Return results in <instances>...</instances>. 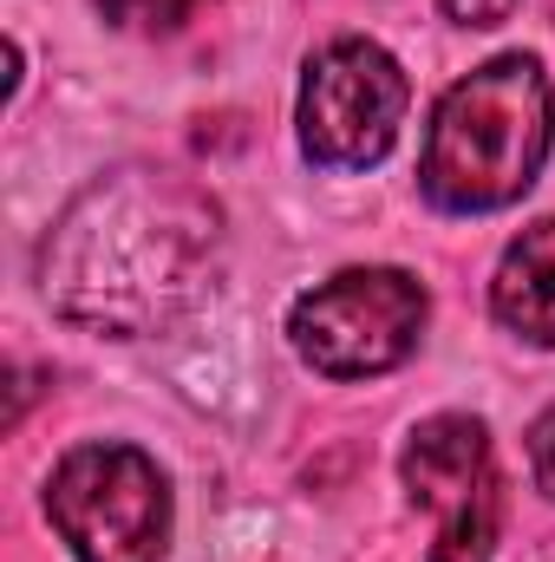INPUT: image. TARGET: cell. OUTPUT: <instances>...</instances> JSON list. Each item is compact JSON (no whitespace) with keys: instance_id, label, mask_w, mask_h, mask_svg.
I'll list each match as a JSON object with an SVG mask.
<instances>
[{"instance_id":"obj_3","label":"cell","mask_w":555,"mask_h":562,"mask_svg":"<svg viewBox=\"0 0 555 562\" xmlns=\"http://www.w3.org/2000/svg\"><path fill=\"white\" fill-rule=\"evenodd\" d=\"M46 517L79 562L170 557V484L138 445H79L46 484Z\"/></svg>"},{"instance_id":"obj_6","label":"cell","mask_w":555,"mask_h":562,"mask_svg":"<svg viewBox=\"0 0 555 562\" xmlns=\"http://www.w3.org/2000/svg\"><path fill=\"white\" fill-rule=\"evenodd\" d=\"M399 477L412 491V504L438 510V543L431 562H490L497 550V458H490V431L471 413H438L406 438Z\"/></svg>"},{"instance_id":"obj_4","label":"cell","mask_w":555,"mask_h":562,"mask_svg":"<svg viewBox=\"0 0 555 562\" xmlns=\"http://www.w3.org/2000/svg\"><path fill=\"white\" fill-rule=\"evenodd\" d=\"M424 314L431 301L406 269H340L294 301L287 340L327 380H373L418 353Z\"/></svg>"},{"instance_id":"obj_9","label":"cell","mask_w":555,"mask_h":562,"mask_svg":"<svg viewBox=\"0 0 555 562\" xmlns=\"http://www.w3.org/2000/svg\"><path fill=\"white\" fill-rule=\"evenodd\" d=\"M530 471H536V491L555 497V406L530 425Z\"/></svg>"},{"instance_id":"obj_7","label":"cell","mask_w":555,"mask_h":562,"mask_svg":"<svg viewBox=\"0 0 555 562\" xmlns=\"http://www.w3.org/2000/svg\"><path fill=\"white\" fill-rule=\"evenodd\" d=\"M490 307L510 334L536 340V347H555V216L530 223L503 262H497V281H490Z\"/></svg>"},{"instance_id":"obj_5","label":"cell","mask_w":555,"mask_h":562,"mask_svg":"<svg viewBox=\"0 0 555 562\" xmlns=\"http://www.w3.org/2000/svg\"><path fill=\"white\" fill-rule=\"evenodd\" d=\"M406 72L380 40H333L307 59L301 79V150L320 170H366L380 164L406 125Z\"/></svg>"},{"instance_id":"obj_2","label":"cell","mask_w":555,"mask_h":562,"mask_svg":"<svg viewBox=\"0 0 555 562\" xmlns=\"http://www.w3.org/2000/svg\"><path fill=\"white\" fill-rule=\"evenodd\" d=\"M555 92L536 53H503L457 79L424 132V196L451 216L510 210L550 164Z\"/></svg>"},{"instance_id":"obj_8","label":"cell","mask_w":555,"mask_h":562,"mask_svg":"<svg viewBox=\"0 0 555 562\" xmlns=\"http://www.w3.org/2000/svg\"><path fill=\"white\" fill-rule=\"evenodd\" d=\"M196 7H216V0H99L105 20H118V26H150V33L183 26Z\"/></svg>"},{"instance_id":"obj_10","label":"cell","mask_w":555,"mask_h":562,"mask_svg":"<svg viewBox=\"0 0 555 562\" xmlns=\"http://www.w3.org/2000/svg\"><path fill=\"white\" fill-rule=\"evenodd\" d=\"M444 7V20H457V26H503L510 13H517V0H438Z\"/></svg>"},{"instance_id":"obj_1","label":"cell","mask_w":555,"mask_h":562,"mask_svg":"<svg viewBox=\"0 0 555 562\" xmlns=\"http://www.w3.org/2000/svg\"><path fill=\"white\" fill-rule=\"evenodd\" d=\"M223 256V210L183 170L125 164L86 183L39 243L46 301L92 334L138 340L190 314Z\"/></svg>"}]
</instances>
